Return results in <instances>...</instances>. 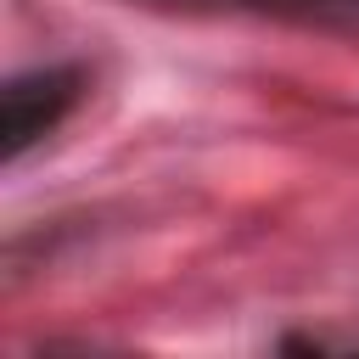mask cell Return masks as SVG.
I'll return each mask as SVG.
<instances>
[{"label": "cell", "instance_id": "1", "mask_svg": "<svg viewBox=\"0 0 359 359\" xmlns=\"http://www.w3.org/2000/svg\"><path fill=\"white\" fill-rule=\"evenodd\" d=\"M84 67L73 62H50V67H28L17 79H6L0 90V163H22L45 135L62 129V118L84 101Z\"/></svg>", "mask_w": 359, "mask_h": 359}, {"label": "cell", "instance_id": "2", "mask_svg": "<svg viewBox=\"0 0 359 359\" xmlns=\"http://www.w3.org/2000/svg\"><path fill=\"white\" fill-rule=\"evenodd\" d=\"M202 6H230L252 17L297 22V28H325V34H359V0H202Z\"/></svg>", "mask_w": 359, "mask_h": 359}]
</instances>
